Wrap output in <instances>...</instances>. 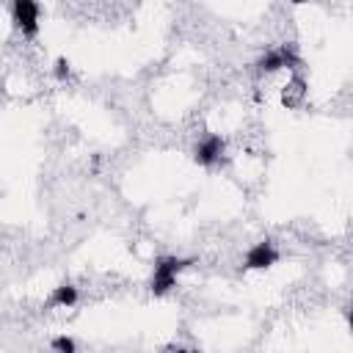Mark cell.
Listing matches in <instances>:
<instances>
[{"label": "cell", "instance_id": "6da1fadb", "mask_svg": "<svg viewBox=\"0 0 353 353\" xmlns=\"http://www.w3.org/2000/svg\"><path fill=\"white\" fill-rule=\"evenodd\" d=\"M190 265V259H182V256H160L154 262V273H152V281H149V290L152 295H165L176 287V276Z\"/></svg>", "mask_w": 353, "mask_h": 353}, {"label": "cell", "instance_id": "7a4b0ae2", "mask_svg": "<svg viewBox=\"0 0 353 353\" xmlns=\"http://www.w3.org/2000/svg\"><path fill=\"white\" fill-rule=\"evenodd\" d=\"M11 17H14V25L25 36H36L39 33V3L36 0H14Z\"/></svg>", "mask_w": 353, "mask_h": 353}, {"label": "cell", "instance_id": "3957f363", "mask_svg": "<svg viewBox=\"0 0 353 353\" xmlns=\"http://www.w3.org/2000/svg\"><path fill=\"white\" fill-rule=\"evenodd\" d=\"M298 63H301V58H298V52H295V44H281V47L265 52V55L256 61V69H259V72H276V69H281V66H298Z\"/></svg>", "mask_w": 353, "mask_h": 353}, {"label": "cell", "instance_id": "277c9868", "mask_svg": "<svg viewBox=\"0 0 353 353\" xmlns=\"http://www.w3.org/2000/svg\"><path fill=\"white\" fill-rule=\"evenodd\" d=\"M279 262V251L273 248V243L270 240H259V243H254L248 251H245V265L243 268H248V270H262V268H270V265H276Z\"/></svg>", "mask_w": 353, "mask_h": 353}, {"label": "cell", "instance_id": "5b68a950", "mask_svg": "<svg viewBox=\"0 0 353 353\" xmlns=\"http://www.w3.org/2000/svg\"><path fill=\"white\" fill-rule=\"evenodd\" d=\"M223 149H226V141H223L221 135H207L201 143H196L193 160H196L199 165H212V163L223 154Z\"/></svg>", "mask_w": 353, "mask_h": 353}, {"label": "cell", "instance_id": "8992f818", "mask_svg": "<svg viewBox=\"0 0 353 353\" xmlns=\"http://www.w3.org/2000/svg\"><path fill=\"white\" fill-rule=\"evenodd\" d=\"M72 303H77V287H72V284H61V287L52 290V295H50V306H72Z\"/></svg>", "mask_w": 353, "mask_h": 353}, {"label": "cell", "instance_id": "52a82bcc", "mask_svg": "<svg viewBox=\"0 0 353 353\" xmlns=\"http://www.w3.org/2000/svg\"><path fill=\"white\" fill-rule=\"evenodd\" d=\"M303 94H306V88H303V80H292L287 88H284V94H281V102L287 105V108H295V105H301L303 102Z\"/></svg>", "mask_w": 353, "mask_h": 353}, {"label": "cell", "instance_id": "ba28073f", "mask_svg": "<svg viewBox=\"0 0 353 353\" xmlns=\"http://www.w3.org/2000/svg\"><path fill=\"white\" fill-rule=\"evenodd\" d=\"M52 347L61 350V353H72V350H74V342H72L69 336H55V339H52Z\"/></svg>", "mask_w": 353, "mask_h": 353}, {"label": "cell", "instance_id": "9c48e42d", "mask_svg": "<svg viewBox=\"0 0 353 353\" xmlns=\"http://www.w3.org/2000/svg\"><path fill=\"white\" fill-rule=\"evenodd\" d=\"M66 74H69V61H66V58H58V61H55V77L63 80Z\"/></svg>", "mask_w": 353, "mask_h": 353}, {"label": "cell", "instance_id": "30bf717a", "mask_svg": "<svg viewBox=\"0 0 353 353\" xmlns=\"http://www.w3.org/2000/svg\"><path fill=\"white\" fill-rule=\"evenodd\" d=\"M292 3H295V6H298V3H306V0H292Z\"/></svg>", "mask_w": 353, "mask_h": 353}]
</instances>
